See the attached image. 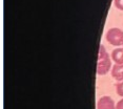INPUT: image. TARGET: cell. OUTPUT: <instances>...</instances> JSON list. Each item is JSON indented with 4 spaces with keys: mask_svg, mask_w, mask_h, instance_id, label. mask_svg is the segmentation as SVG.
Wrapping results in <instances>:
<instances>
[{
    "mask_svg": "<svg viewBox=\"0 0 123 109\" xmlns=\"http://www.w3.org/2000/svg\"><path fill=\"white\" fill-rule=\"evenodd\" d=\"M114 4L118 10L123 11V0H114Z\"/></svg>",
    "mask_w": 123,
    "mask_h": 109,
    "instance_id": "obj_7",
    "label": "cell"
},
{
    "mask_svg": "<svg viewBox=\"0 0 123 109\" xmlns=\"http://www.w3.org/2000/svg\"><path fill=\"white\" fill-rule=\"evenodd\" d=\"M111 77L118 82L123 80V64H115L111 67Z\"/></svg>",
    "mask_w": 123,
    "mask_h": 109,
    "instance_id": "obj_4",
    "label": "cell"
},
{
    "mask_svg": "<svg viewBox=\"0 0 123 109\" xmlns=\"http://www.w3.org/2000/svg\"><path fill=\"white\" fill-rule=\"evenodd\" d=\"M111 60L115 64H123V47H117L111 52Z\"/></svg>",
    "mask_w": 123,
    "mask_h": 109,
    "instance_id": "obj_5",
    "label": "cell"
},
{
    "mask_svg": "<svg viewBox=\"0 0 123 109\" xmlns=\"http://www.w3.org/2000/svg\"><path fill=\"white\" fill-rule=\"evenodd\" d=\"M116 91L120 97L123 98V80L116 84Z\"/></svg>",
    "mask_w": 123,
    "mask_h": 109,
    "instance_id": "obj_6",
    "label": "cell"
},
{
    "mask_svg": "<svg viewBox=\"0 0 123 109\" xmlns=\"http://www.w3.org/2000/svg\"><path fill=\"white\" fill-rule=\"evenodd\" d=\"M111 69V57H110L108 52H106L105 47L100 45L98 52V61H97V75H104Z\"/></svg>",
    "mask_w": 123,
    "mask_h": 109,
    "instance_id": "obj_1",
    "label": "cell"
},
{
    "mask_svg": "<svg viewBox=\"0 0 123 109\" xmlns=\"http://www.w3.org/2000/svg\"><path fill=\"white\" fill-rule=\"evenodd\" d=\"M116 109H123V98L121 100H119L116 104Z\"/></svg>",
    "mask_w": 123,
    "mask_h": 109,
    "instance_id": "obj_8",
    "label": "cell"
},
{
    "mask_svg": "<svg viewBox=\"0 0 123 109\" xmlns=\"http://www.w3.org/2000/svg\"><path fill=\"white\" fill-rule=\"evenodd\" d=\"M105 39L111 45L117 47L121 46L123 45V30L117 27L110 29L105 35Z\"/></svg>",
    "mask_w": 123,
    "mask_h": 109,
    "instance_id": "obj_2",
    "label": "cell"
},
{
    "mask_svg": "<svg viewBox=\"0 0 123 109\" xmlns=\"http://www.w3.org/2000/svg\"><path fill=\"white\" fill-rule=\"evenodd\" d=\"M97 109H116L115 101L108 96H103L98 100Z\"/></svg>",
    "mask_w": 123,
    "mask_h": 109,
    "instance_id": "obj_3",
    "label": "cell"
}]
</instances>
